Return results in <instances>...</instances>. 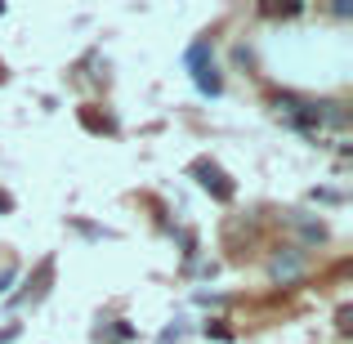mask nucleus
<instances>
[{
	"label": "nucleus",
	"instance_id": "f8f14e48",
	"mask_svg": "<svg viewBox=\"0 0 353 344\" xmlns=\"http://www.w3.org/2000/svg\"><path fill=\"white\" fill-rule=\"evenodd\" d=\"M14 277H18V268H0V295L9 291V282H14Z\"/></svg>",
	"mask_w": 353,
	"mask_h": 344
},
{
	"label": "nucleus",
	"instance_id": "1a4fd4ad",
	"mask_svg": "<svg viewBox=\"0 0 353 344\" xmlns=\"http://www.w3.org/2000/svg\"><path fill=\"white\" fill-rule=\"evenodd\" d=\"M72 228H77V232H85V237H117L112 228H99V224H85V219H72Z\"/></svg>",
	"mask_w": 353,
	"mask_h": 344
},
{
	"label": "nucleus",
	"instance_id": "7ed1b4c3",
	"mask_svg": "<svg viewBox=\"0 0 353 344\" xmlns=\"http://www.w3.org/2000/svg\"><path fill=\"white\" fill-rule=\"evenodd\" d=\"M304 273H309V250L304 246H277L273 255H268V277H273L277 286L300 282Z\"/></svg>",
	"mask_w": 353,
	"mask_h": 344
},
{
	"label": "nucleus",
	"instance_id": "20e7f679",
	"mask_svg": "<svg viewBox=\"0 0 353 344\" xmlns=\"http://www.w3.org/2000/svg\"><path fill=\"white\" fill-rule=\"evenodd\" d=\"M188 174L197 179V188H201V192H210L215 201H233L237 183L224 174V165H219V161H210V156H197V161L188 165Z\"/></svg>",
	"mask_w": 353,
	"mask_h": 344
},
{
	"label": "nucleus",
	"instance_id": "9d476101",
	"mask_svg": "<svg viewBox=\"0 0 353 344\" xmlns=\"http://www.w3.org/2000/svg\"><path fill=\"white\" fill-rule=\"evenodd\" d=\"M313 201H327V206H336L340 192H336V188H313Z\"/></svg>",
	"mask_w": 353,
	"mask_h": 344
},
{
	"label": "nucleus",
	"instance_id": "9b49d317",
	"mask_svg": "<svg viewBox=\"0 0 353 344\" xmlns=\"http://www.w3.org/2000/svg\"><path fill=\"white\" fill-rule=\"evenodd\" d=\"M18 331H23V327H18V322H9V327L0 331V344H14V340H18Z\"/></svg>",
	"mask_w": 353,
	"mask_h": 344
},
{
	"label": "nucleus",
	"instance_id": "423d86ee",
	"mask_svg": "<svg viewBox=\"0 0 353 344\" xmlns=\"http://www.w3.org/2000/svg\"><path fill=\"white\" fill-rule=\"evenodd\" d=\"M291 224L304 232V241H327V224H322V219H309L304 210H295V215H291Z\"/></svg>",
	"mask_w": 353,
	"mask_h": 344
},
{
	"label": "nucleus",
	"instance_id": "f03ea898",
	"mask_svg": "<svg viewBox=\"0 0 353 344\" xmlns=\"http://www.w3.org/2000/svg\"><path fill=\"white\" fill-rule=\"evenodd\" d=\"M183 68H188L197 94H206V99H219V94H224V77H219L215 45H210V41H192L188 54H183Z\"/></svg>",
	"mask_w": 353,
	"mask_h": 344
},
{
	"label": "nucleus",
	"instance_id": "39448f33",
	"mask_svg": "<svg viewBox=\"0 0 353 344\" xmlns=\"http://www.w3.org/2000/svg\"><path fill=\"white\" fill-rule=\"evenodd\" d=\"M50 286H54V255H45L41 264H36V273L27 277V291H18V295H9V304H14V309H23V304H41L45 295H50Z\"/></svg>",
	"mask_w": 353,
	"mask_h": 344
},
{
	"label": "nucleus",
	"instance_id": "f257e3e1",
	"mask_svg": "<svg viewBox=\"0 0 353 344\" xmlns=\"http://www.w3.org/2000/svg\"><path fill=\"white\" fill-rule=\"evenodd\" d=\"M273 117L282 125L300 130V134H318V130H345L349 108L336 99H304V94H273Z\"/></svg>",
	"mask_w": 353,
	"mask_h": 344
},
{
	"label": "nucleus",
	"instance_id": "0eeeda50",
	"mask_svg": "<svg viewBox=\"0 0 353 344\" xmlns=\"http://www.w3.org/2000/svg\"><path fill=\"white\" fill-rule=\"evenodd\" d=\"M81 121H85V130H94V134H117V121L112 117H94L90 108L81 112Z\"/></svg>",
	"mask_w": 353,
	"mask_h": 344
},
{
	"label": "nucleus",
	"instance_id": "ddd939ff",
	"mask_svg": "<svg viewBox=\"0 0 353 344\" xmlns=\"http://www.w3.org/2000/svg\"><path fill=\"white\" fill-rule=\"evenodd\" d=\"M0 215H14V197H9L5 188H0Z\"/></svg>",
	"mask_w": 353,
	"mask_h": 344
},
{
	"label": "nucleus",
	"instance_id": "6e6552de",
	"mask_svg": "<svg viewBox=\"0 0 353 344\" xmlns=\"http://www.w3.org/2000/svg\"><path fill=\"white\" fill-rule=\"evenodd\" d=\"M183 336H188V327H183V322H170V327H165L161 336H157V344H179Z\"/></svg>",
	"mask_w": 353,
	"mask_h": 344
}]
</instances>
